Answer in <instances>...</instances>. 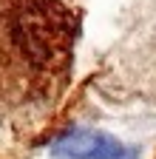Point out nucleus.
<instances>
[{"label":"nucleus","instance_id":"f03ea898","mask_svg":"<svg viewBox=\"0 0 156 159\" xmlns=\"http://www.w3.org/2000/svg\"><path fill=\"white\" fill-rule=\"evenodd\" d=\"M51 153L60 159H133L136 156L133 148L96 131H71L51 145Z\"/></svg>","mask_w":156,"mask_h":159},{"label":"nucleus","instance_id":"f257e3e1","mask_svg":"<svg viewBox=\"0 0 156 159\" xmlns=\"http://www.w3.org/2000/svg\"><path fill=\"white\" fill-rule=\"evenodd\" d=\"M74 14L60 0H0V108L48 99L71 66Z\"/></svg>","mask_w":156,"mask_h":159}]
</instances>
